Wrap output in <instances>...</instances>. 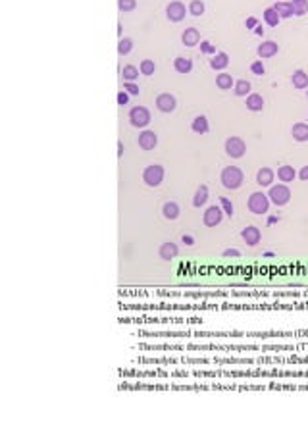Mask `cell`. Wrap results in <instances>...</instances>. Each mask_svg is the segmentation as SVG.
<instances>
[{
	"label": "cell",
	"mask_w": 308,
	"mask_h": 437,
	"mask_svg": "<svg viewBox=\"0 0 308 437\" xmlns=\"http://www.w3.org/2000/svg\"><path fill=\"white\" fill-rule=\"evenodd\" d=\"M241 239L247 243V247H256V245H260L262 231H260L256 225H247V227H243V231H241Z\"/></svg>",
	"instance_id": "12"
},
{
	"label": "cell",
	"mask_w": 308,
	"mask_h": 437,
	"mask_svg": "<svg viewBox=\"0 0 308 437\" xmlns=\"http://www.w3.org/2000/svg\"><path fill=\"white\" fill-rule=\"evenodd\" d=\"M137 145L143 148V150H154L158 146V135L151 131V129H143L137 137Z\"/></svg>",
	"instance_id": "9"
},
{
	"label": "cell",
	"mask_w": 308,
	"mask_h": 437,
	"mask_svg": "<svg viewBox=\"0 0 308 437\" xmlns=\"http://www.w3.org/2000/svg\"><path fill=\"white\" fill-rule=\"evenodd\" d=\"M129 99H131V95H129L127 91L121 89V91L117 93V104H119V106H127V104H129Z\"/></svg>",
	"instance_id": "39"
},
{
	"label": "cell",
	"mask_w": 308,
	"mask_h": 437,
	"mask_svg": "<svg viewBox=\"0 0 308 437\" xmlns=\"http://www.w3.org/2000/svg\"><path fill=\"white\" fill-rule=\"evenodd\" d=\"M200 52H202V54H212V56H214V54H216V46H214V44H212L210 40H200Z\"/></svg>",
	"instance_id": "38"
},
{
	"label": "cell",
	"mask_w": 308,
	"mask_h": 437,
	"mask_svg": "<svg viewBox=\"0 0 308 437\" xmlns=\"http://www.w3.org/2000/svg\"><path fill=\"white\" fill-rule=\"evenodd\" d=\"M264 256H268V258H271V256H275V253H271V251H266V253H264Z\"/></svg>",
	"instance_id": "47"
},
{
	"label": "cell",
	"mask_w": 308,
	"mask_h": 437,
	"mask_svg": "<svg viewBox=\"0 0 308 437\" xmlns=\"http://www.w3.org/2000/svg\"><path fill=\"white\" fill-rule=\"evenodd\" d=\"M273 179H275V172L271 168H260L256 172V183L260 187H271L273 185Z\"/></svg>",
	"instance_id": "16"
},
{
	"label": "cell",
	"mask_w": 308,
	"mask_h": 437,
	"mask_svg": "<svg viewBox=\"0 0 308 437\" xmlns=\"http://www.w3.org/2000/svg\"><path fill=\"white\" fill-rule=\"evenodd\" d=\"M233 85H235V79L231 77L230 73H220L218 77H216V87L220 89V91H230V89H233Z\"/></svg>",
	"instance_id": "26"
},
{
	"label": "cell",
	"mask_w": 308,
	"mask_h": 437,
	"mask_svg": "<svg viewBox=\"0 0 308 437\" xmlns=\"http://www.w3.org/2000/svg\"><path fill=\"white\" fill-rule=\"evenodd\" d=\"M187 8H185V4L183 2H179V0H173L170 2L168 6H166V18L173 23H179V21L185 20V16H187Z\"/></svg>",
	"instance_id": "8"
},
{
	"label": "cell",
	"mask_w": 308,
	"mask_h": 437,
	"mask_svg": "<svg viewBox=\"0 0 308 437\" xmlns=\"http://www.w3.org/2000/svg\"><path fill=\"white\" fill-rule=\"evenodd\" d=\"M245 25H247V29H254V27L258 25V20H256L254 16H250V18H247V21H245Z\"/></svg>",
	"instance_id": "42"
},
{
	"label": "cell",
	"mask_w": 308,
	"mask_h": 437,
	"mask_svg": "<svg viewBox=\"0 0 308 437\" xmlns=\"http://www.w3.org/2000/svg\"><path fill=\"white\" fill-rule=\"evenodd\" d=\"M129 123L137 129H145L151 123V110L147 106H133L129 110Z\"/></svg>",
	"instance_id": "5"
},
{
	"label": "cell",
	"mask_w": 308,
	"mask_h": 437,
	"mask_svg": "<svg viewBox=\"0 0 308 437\" xmlns=\"http://www.w3.org/2000/svg\"><path fill=\"white\" fill-rule=\"evenodd\" d=\"M270 199L266 193H262V191H256V193H252L247 200V206H249V210L254 214V216H264V214H268L270 210Z\"/></svg>",
	"instance_id": "3"
},
{
	"label": "cell",
	"mask_w": 308,
	"mask_h": 437,
	"mask_svg": "<svg viewBox=\"0 0 308 437\" xmlns=\"http://www.w3.org/2000/svg\"><path fill=\"white\" fill-rule=\"evenodd\" d=\"M139 68L133 66V64H127L123 70H121V79L123 81H137L139 79Z\"/></svg>",
	"instance_id": "29"
},
{
	"label": "cell",
	"mask_w": 308,
	"mask_h": 437,
	"mask_svg": "<svg viewBox=\"0 0 308 437\" xmlns=\"http://www.w3.org/2000/svg\"><path fill=\"white\" fill-rule=\"evenodd\" d=\"M139 72H141V75H145V77H151L156 73V62L151 58H145L141 64H139Z\"/></svg>",
	"instance_id": "27"
},
{
	"label": "cell",
	"mask_w": 308,
	"mask_h": 437,
	"mask_svg": "<svg viewBox=\"0 0 308 437\" xmlns=\"http://www.w3.org/2000/svg\"><path fill=\"white\" fill-rule=\"evenodd\" d=\"M187 10H189V14H191V16H194V18H200V16L204 14V2H202V0H192Z\"/></svg>",
	"instance_id": "33"
},
{
	"label": "cell",
	"mask_w": 308,
	"mask_h": 437,
	"mask_svg": "<svg viewBox=\"0 0 308 437\" xmlns=\"http://www.w3.org/2000/svg\"><path fill=\"white\" fill-rule=\"evenodd\" d=\"M164 178H166V170H164L162 164H151V166H147L143 170V183L147 187H153V189L154 187H160Z\"/></svg>",
	"instance_id": "2"
},
{
	"label": "cell",
	"mask_w": 308,
	"mask_h": 437,
	"mask_svg": "<svg viewBox=\"0 0 308 437\" xmlns=\"http://www.w3.org/2000/svg\"><path fill=\"white\" fill-rule=\"evenodd\" d=\"M277 52H279V44H277L275 40H262V42L258 44V48H256V54H258L260 60L273 58Z\"/></svg>",
	"instance_id": "11"
},
{
	"label": "cell",
	"mask_w": 308,
	"mask_h": 437,
	"mask_svg": "<svg viewBox=\"0 0 308 437\" xmlns=\"http://www.w3.org/2000/svg\"><path fill=\"white\" fill-rule=\"evenodd\" d=\"M250 89H252L250 81L239 79L235 81V85H233V95H235V97H247V95H250Z\"/></svg>",
	"instance_id": "25"
},
{
	"label": "cell",
	"mask_w": 308,
	"mask_h": 437,
	"mask_svg": "<svg viewBox=\"0 0 308 437\" xmlns=\"http://www.w3.org/2000/svg\"><path fill=\"white\" fill-rule=\"evenodd\" d=\"M252 31H254V35H258V37H262V35H264V27H262L260 23H258V25H256Z\"/></svg>",
	"instance_id": "44"
},
{
	"label": "cell",
	"mask_w": 308,
	"mask_h": 437,
	"mask_svg": "<svg viewBox=\"0 0 308 437\" xmlns=\"http://www.w3.org/2000/svg\"><path fill=\"white\" fill-rule=\"evenodd\" d=\"M200 33H198V29L196 27H187L183 33H181V42L185 44V46H196V44H200Z\"/></svg>",
	"instance_id": "14"
},
{
	"label": "cell",
	"mask_w": 308,
	"mask_h": 437,
	"mask_svg": "<svg viewBox=\"0 0 308 437\" xmlns=\"http://www.w3.org/2000/svg\"><path fill=\"white\" fill-rule=\"evenodd\" d=\"M297 178L303 179V181H308V166H303V168L297 172Z\"/></svg>",
	"instance_id": "41"
},
{
	"label": "cell",
	"mask_w": 308,
	"mask_h": 437,
	"mask_svg": "<svg viewBox=\"0 0 308 437\" xmlns=\"http://www.w3.org/2000/svg\"><path fill=\"white\" fill-rule=\"evenodd\" d=\"M131 50H133V40L129 37H121L119 42H117V54L119 56H127Z\"/></svg>",
	"instance_id": "30"
},
{
	"label": "cell",
	"mask_w": 308,
	"mask_h": 437,
	"mask_svg": "<svg viewBox=\"0 0 308 437\" xmlns=\"http://www.w3.org/2000/svg\"><path fill=\"white\" fill-rule=\"evenodd\" d=\"M179 214H181V208H179V204H177L175 200H166V202L162 204V216L166 219L175 221V219L179 218Z\"/></svg>",
	"instance_id": "15"
},
{
	"label": "cell",
	"mask_w": 308,
	"mask_h": 437,
	"mask_svg": "<svg viewBox=\"0 0 308 437\" xmlns=\"http://www.w3.org/2000/svg\"><path fill=\"white\" fill-rule=\"evenodd\" d=\"M181 243L187 245V247H192V245H194V237L189 235V233H183V235H181Z\"/></svg>",
	"instance_id": "40"
},
{
	"label": "cell",
	"mask_w": 308,
	"mask_h": 437,
	"mask_svg": "<svg viewBox=\"0 0 308 437\" xmlns=\"http://www.w3.org/2000/svg\"><path fill=\"white\" fill-rule=\"evenodd\" d=\"M273 8H275V12L281 16V20H287V18H293V16H295L291 2H275Z\"/></svg>",
	"instance_id": "28"
},
{
	"label": "cell",
	"mask_w": 308,
	"mask_h": 437,
	"mask_svg": "<svg viewBox=\"0 0 308 437\" xmlns=\"http://www.w3.org/2000/svg\"><path fill=\"white\" fill-rule=\"evenodd\" d=\"M268 199L270 202L275 204V206H285L289 200H291V189L287 187V183L271 185L268 191Z\"/></svg>",
	"instance_id": "4"
},
{
	"label": "cell",
	"mask_w": 308,
	"mask_h": 437,
	"mask_svg": "<svg viewBox=\"0 0 308 437\" xmlns=\"http://www.w3.org/2000/svg\"><path fill=\"white\" fill-rule=\"evenodd\" d=\"M224 148H226V154H228L230 158L239 160V158H243L245 152H247V143L241 139V137L233 135V137H228V139H226Z\"/></svg>",
	"instance_id": "6"
},
{
	"label": "cell",
	"mask_w": 308,
	"mask_h": 437,
	"mask_svg": "<svg viewBox=\"0 0 308 437\" xmlns=\"http://www.w3.org/2000/svg\"><path fill=\"white\" fill-rule=\"evenodd\" d=\"M175 106H177V100H175L172 93H160L156 97V108L160 112H164V114H172L175 110Z\"/></svg>",
	"instance_id": "10"
},
{
	"label": "cell",
	"mask_w": 308,
	"mask_h": 437,
	"mask_svg": "<svg viewBox=\"0 0 308 437\" xmlns=\"http://www.w3.org/2000/svg\"><path fill=\"white\" fill-rule=\"evenodd\" d=\"M291 83H293L295 89L305 91V89H308V73L305 72V70H297V72H293Z\"/></svg>",
	"instance_id": "22"
},
{
	"label": "cell",
	"mask_w": 308,
	"mask_h": 437,
	"mask_svg": "<svg viewBox=\"0 0 308 437\" xmlns=\"http://www.w3.org/2000/svg\"><path fill=\"white\" fill-rule=\"evenodd\" d=\"M173 70H175L177 73H181V75L191 73V72H192V60L185 58V56H177V58L173 60Z\"/></svg>",
	"instance_id": "23"
},
{
	"label": "cell",
	"mask_w": 308,
	"mask_h": 437,
	"mask_svg": "<svg viewBox=\"0 0 308 437\" xmlns=\"http://www.w3.org/2000/svg\"><path fill=\"white\" fill-rule=\"evenodd\" d=\"M123 91H127L131 97H137L141 95V87L135 83V81H123Z\"/></svg>",
	"instance_id": "36"
},
{
	"label": "cell",
	"mask_w": 308,
	"mask_h": 437,
	"mask_svg": "<svg viewBox=\"0 0 308 437\" xmlns=\"http://www.w3.org/2000/svg\"><path fill=\"white\" fill-rule=\"evenodd\" d=\"M208 197H210L208 187H206V185H200V187L194 191V195H192V206H194V208L204 206V204L208 202Z\"/></svg>",
	"instance_id": "21"
},
{
	"label": "cell",
	"mask_w": 308,
	"mask_h": 437,
	"mask_svg": "<svg viewBox=\"0 0 308 437\" xmlns=\"http://www.w3.org/2000/svg\"><path fill=\"white\" fill-rule=\"evenodd\" d=\"M291 6H293L295 16H305L308 12V0H293Z\"/></svg>",
	"instance_id": "34"
},
{
	"label": "cell",
	"mask_w": 308,
	"mask_h": 437,
	"mask_svg": "<svg viewBox=\"0 0 308 437\" xmlns=\"http://www.w3.org/2000/svg\"><path fill=\"white\" fill-rule=\"evenodd\" d=\"M250 73H254V75H264L266 73V66L262 64V60H256V62L250 64Z\"/></svg>",
	"instance_id": "37"
},
{
	"label": "cell",
	"mask_w": 308,
	"mask_h": 437,
	"mask_svg": "<svg viewBox=\"0 0 308 437\" xmlns=\"http://www.w3.org/2000/svg\"><path fill=\"white\" fill-rule=\"evenodd\" d=\"M277 221H279V216H268V219H266L268 225H275Z\"/></svg>",
	"instance_id": "45"
},
{
	"label": "cell",
	"mask_w": 308,
	"mask_h": 437,
	"mask_svg": "<svg viewBox=\"0 0 308 437\" xmlns=\"http://www.w3.org/2000/svg\"><path fill=\"white\" fill-rule=\"evenodd\" d=\"M241 253L239 251H235V249H228V251H224V256H239Z\"/></svg>",
	"instance_id": "43"
},
{
	"label": "cell",
	"mask_w": 308,
	"mask_h": 437,
	"mask_svg": "<svg viewBox=\"0 0 308 437\" xmlns=\"http://www.w3.org/2000/svg\"><path fill=\"white\" fill-rule=\"evenodd\" d=\"M230 66V54H226V52H216L210 60V68L212 70H216V72H224L226 68Z\"/></svg>",
	"instance_id": "19"
},
{
	"label": "cell",
	"mask_w": 308,
	"mask_h": 437,
	"mask_svg": "<svg viewBox=\"0 0 308 437\" xmlns=\"http://www.w3.org/2000/svg\"><path fill=\"white\" fill-rule=\"evenodd\" d=\"M307 97H308V89H307Z\"/></svg>",
	"instance_id": "48"
},
{
	"label": "cell",
	"mask_w": 308,
	"mask_h": 437,
	"mask_svg": "<svg viewBox=\"0 0 308 437\" xmlns=\"http://www.w3.org/2000/svg\"><path fill=\"white\" fill-rule=\"evenodd\" d=\"M226 218V214H224V210H222V206L220 204H212L208 206L206 210H204V214H202V223L206 225V227H216V225H220L222 221Z\"/></svg>",
	"instance_id": "7"
},
{
	"label": "cell",
	"mask_w": 308,
	"mask_h": 437,
	"mask_svg": "<svg viewBox=\"0 0 308 437\" xmlns=\"http://www.w3.org/2000/svg\"><path fill=\"white\" fill-rule=\"evenodd\" d=\"M291 135L297 143H307L308 141V123L305 121H299L291 127Z\"/></svg>",
	"instance_id": "18"
},
{
	"label": "cell",
	"mask_w": 308,
	"mask_h": 437,
	"mask_svg": "<svg viewBox=\"0 0 308 437\" xmlns=\"http://www.w3.org/2000/svg\"><path fill=\"white\" fill-rule=\"evenodd\" d=\"M243 179H245V174L237 166H226L220 174V181H222L224 189H230V191H237L243 185Z\"/></svg>",
	"instance_id": "1"
},
{
	"label": "cell",
	"mask_w": 308,
	"mask_h": 437,
	"mask_svg": "<svg viewBox=\"0 0 308 437\" xmlns=\"http://www.w3.org/2000/svg\"><path fill=\"white\" fill-rule=\"evenodd\" d=\"M218 200H220V206H222L226 218H233V214H235V206H233L231 199H228V197H220Z\"/></svg>",
	"instance_id": "32"
},
{
	"label": "cell",
	"mask_w": 308,
	"mask_h": 437,
	"mask_svg": "<svg viewBox=\"0 0 308 437\" xmlns=\"http://www.w3.org/2000/svg\"><path fill=\"white\" fill-rule=\"evenodd\" d=\"M191 129L198 135H206L210 131V123H208V118L206 116H196V118L191 121Z\"/></svg>",
	"instance_id": "24"
},
{
	"label": "cell",
	"mask_w": 308,
	"mask_h": 437,
	"mask_svg": "<svg viewBox=\"0 0 308 437\" xmlns=\"http://www.w3.org/2000/svg\"><path fill=\"white\" fill-rule=\"evenodd\" d=\"M245 104H247V110H250V112H262L264 110V97L260 93H250V95H247Z\"/></svg>",
	"instance_id": "17"
},
{
	"label": "cell",
	"mask_w": 308,
	"mask_h": 437,
	"mask_svg": "<svg viewBox=\"0 0 308 437\" xmlns=\"http://www.w3.org/2000/svg\"><path fill=\"white\" fill-rule=\"evenodd\" d=\"M121 154H123V145L117 143V156H121Z\"/></svg>",
	"instance_id": "46"
},
{
	"label": "cell",
	"mask_w": 308,
	"mask_h": 437,
	"mask_svg": "<svg viewBox=\"0 0 308 437\" xmlns=\"http://www.w3.org/2000/svg\"><path fill=\"white\" fill-rule=\"evenodd\" d=\"M177 255H179V247L175 243H172V241L162 243L160 249H158V256L164 262H172L173 258H177Z\"/></svg>",
	"instance_id": "13"
},
{
	"label": "cell",
	"mask_w": 308,
	"mask_h": 437,
	"mask_svg": "<svg viewBox=\"0 0 308 437\" xmlns=\"http://www.w3.org/2000/svg\"><path fill=\"white\" fill-rule=\"evenodd\" d=\"M264 21L270 27H275L281 21V16L275 12V8H268V10H264Z\"/></svg>",
	"instance_id": "31"
},
{
	"label": "cell",
	"mask_w": 308,
	"mask_h": 437,
	"mask_svg": "<svg viewBox=\"0 0 308 437\" xmlns=\"http://www.w3.org/2000/svg\"><path fill=\"white\" fill-rule=\"evenodd\" d=\"M277 179L281 183H291V181L297 179V170L293 166H289V164H283V166L277 168Z\"/></svg>",
	"instance_id": "20"
},
{
	"label": "cell",
	"mask_w": 308,
	"mask_h": 437,
	"mask_svg": "<svg viewBox=\"0 0 308 437\" xmlns=\"http://www.w3.org/2000/svg\"><path fill=\"white\" fill-rule=\"evenodd\" d=\"M117 8H119V12H133L135 8H137V2L135 0H117Z\"/></svg>",
	"instance_id": "35"
}]
</instances>
